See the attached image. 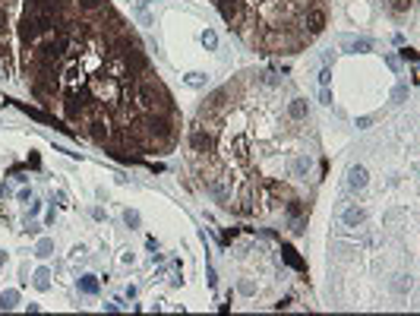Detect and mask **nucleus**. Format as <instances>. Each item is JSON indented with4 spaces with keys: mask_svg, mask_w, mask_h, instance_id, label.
Wrapping results in <instances>:
<instances>
[{
    "mask_svg": "<svg viewBox=\"0 0 420 316\" xmlns=\"http://www.w3.org/2000/svg\"><path fill=\"white\" fill-rule=\"evenodd\" d=\"M348 184H351V190H363L366 187V168H351V174H348Z\"/></svg>",
    "mask_w": 420,
    "mask_h": 316,
    "instance_id": "nucleus-1",
    "label": "nucleus"
},
{
    "mask_svg": "<svg viewBox=\"0 0 420 316\" xmlns=\"http://www.w3.org/2000/svg\"><path fill=\"white\" fill-rule=\"evenodd\" d=\"M82 291H95V281H92V278H82Z\"/></svg>",
    "mask_w": 420,
    "mask_h": 316,
    "instance_id": "nucleus-6",
    "label": "nucleus"
},
{
    "mask_svg": "<svg viewBox=\"0 0 420 316\" xmlns=\"http://www.w3.org/2000/svg\"><path fill=\"white\" fill-rule=\"evenodd\" d=\"M123 218H126V225H139V215H136V212H130V209L123 212Z\"/></svg>",
    "mask_w": 420,
    "mask_h": 316,
    "instance_id": "nucleus-5",
    "label": "nucleus"
},
{
    "mask_svg": "<svg viewBox=\"0 0 420 316\" xmlns=\"http://www.w3.org/2000/svg\"><path fill=\"white\" fill-rule=\"evenodd\" d=\"M366 218V212L363 209H348V215H345V225L348 228H354V225H360V221Z\"/></svg>",
    "mask_w": 420,
    "mask_h": 316,
    "instance_id": "nucleus-2",
    "label": "nucleus"
},
{
    "mask_svg": "<svg viewBox=\"0 0 420 316\" xmlns=\"http://www.w3.org/2000/svg\"><path fill=\"white\" fill-rule=\"evenodd\" d=\"M392 10H395V13H405V10H411V0H392Z\"/></svg>",
    "mask_w": 420,
    "mask_h": 316,
    "instance_id": "nucleus-3",
    "label": "nucleus"
},
{
    "mask_svg": "<svg viewBox=\"0 0 420 316\" xmlns=\"http://www.w3.org/2000/svg\"><path fill=\"white\" fill-rule=\"evenodd\" d=\"M202 45H205V48H215V45H218L215 32H205V35H202Z\"/></svg>",
    "mask_w": 420,
    "mask_h": 316,
    "instance_id": "nucleus-4",
    "label": "nucleus"
}]
</instances>
